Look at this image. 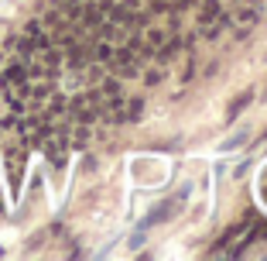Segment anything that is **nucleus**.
Here are the masks:
<instances>
[{"label": "nucleus", "mask_w": 267, "mask_h": 261, "mask_svg": "<svg viewBox=\"0 0 267 261\" xmlns=\"http://www.w3.org/2000/svg\"><path fill=\"white\" fill-rule=\"evenodd\" d=\"M192 3H196V0H178V3H175V7H178V10H182V7H192Z\"/></svg>", "instance_id": "obj_11"}, {"label": "nucleus", "mask_w": 267, "mask_h": 261, "mask_svg": "<svg viewBox=\"0 0 267 261\" xmlns=\"http://www.w3.org/2000/svg\"><path fill=\"white\" fill-rule=\"evenodd\" d=\"M140 107H144V103H140V100H134V103H131V117H134V121H137V117H140Z\"/></svg>", "instance_id": "obj_10"}, {"label": "nucleus", "mask_w": 267, "mask_h": 261, "mask_svg": "<svg viewBox=\"0 0 267 261\" xmlns=\"http://www.w3.org/2000/svg\"><path fill=\"white\" fill-rule=\"evenodd\" d=\"M219 14V3L216 0H202V7H199V24H212V17Z\"/></svg>", "instance_id": "obj_3"}, {"label": "nucleus", "mask_w": 267, "mask_h": 261, "mask_svg": "<svg viewBox=\"0 0 267 261\" xmlns=\"http://www.w3.org/2000/svg\"><path fill=\"white\" fill-rule=\"evenodd\" d=\"M247 223H250V220H240V223H236V227H230V230H226V234H223V237H219V244H216V248H212V251H223V248H226V244H230V241H233V237H240V230H243V227H247Z\"/></svg>", "instance_id": "obj_4"}, {"label": "nucleus", "mask_w": 267, "mask_h": 261, "mask_svg": "<svg viewBox=\"0 0 267 261\" xmlns=\"http://www.w3.org/2000/svg\"><path fill=\"white\" fill-rule=\"evenodd\" d=\"M250 100H254V89H243V93H240V96H236V100L230 103V110H226V117H230V121H233V117H240V114H243V110L250 107Z\"/></svg>", "instance_id": "obj_1"}, {"label": "nucleus", "mask_w": 267, "mask_h": 261, "mask_svg": "<svg viewBox=\"0 0 267 261\" xmlns=\"http://www.w3.org/2000/svg\"><path fill=\"white\" fill-rule=\"evenodd\" d=\"M236 21H240L243 28H250V24L257 21V7H247V3H240V10H236Z\"/></svg>", "instance_id": "obj_5"}, {"label": "nucleus", "mask_w": 267, "mask_h": 261, "mask_svg": "<svg viewBox=\"0 0 267 261\" xmlns=\"http://www.w3.org/2000/svg\"><path fill=\"white\" fill-rule=\"evenodd\" d=\"M144 83H147V86H158V83H161V72H158V69H151V72L144 76Z\"/></svg>", "instance_id": "obj_7"}, {"label": "nucleus", "mask_w": 267, "mask_h": 261, "mask_svg": "<svg viewBox=\"0 0 267 261\" xmlns=\"http://www.w3.org/2000/svg\"><path fill=\"white\" fill-rule=\"evenodd\" d=\"M124 7H127V10H137V0H124Z\"/></svg>", "instance_id": "obj_12"}, {"label": "nucleus", "mask_w": 267, "mask_h": 261, "mask_svg": "<svg viewBox=\"0 0 267 261\" xmlns=\"http://www.w3.org/2000/svg\"><path fill=\"white\" fill-rule=\"evenodd\" d=\"M103 93H110V96H117V93H120V83H117V79H106V86H103Z\"/></svg>", "instance_id": "obj_8"}, {"label": "nucleus", "mask_w": 267, "mask_h": 261, "mask_svg": "<svg viewBox=\"0 0 267 261\" xmlns=\"http://www.w3.org/2000/svg\"><path fill=\"white\" fill-rule=\"evenodd\" d=\"M96 59H100V62H110V59H113V48H110L106 42H103V45H96Z\"/></svg>", "instance_id": "obj_6"}, {"label": "nucleus", "mask_w": 267, "mask_h": 261, "mask_svg": "<svg viewBox=\"0 0 267 261\" xmlns=\"http://www.w3.org/2000/svg\"><path fill=\"white\" fill-rule=\"evenodd\" d=\"M185 45H182V38H171V42H161V52H158V59L161 62H168V59H175L178 52H182Z\"/></svg>", "instance_id": "obj_2"}, {"label": "nucleus", "mask_w": 267, "mask_h": 261, "mask_svg": "<svg viewBox=\"0 0 267 261\" xmlns=\"http://www.w3.org/2000/svg\"><path fill=\"white\" fill-rule=\"evenodd\" d=\"M147 42H151V45H161L165 35H161V31H147Z\"/></svg>", "instance_id": "obj_9"}, {"label": "nucleus", "mask_w": 267, "mask_h": 261, "mask_svg": "<svg viewBox=\"0 0 267 261\" xmlns=\"http://www.w3.org/2000/svg\"><path fill=\"white\" fill-rule=\"evenodd\" d=\"M68 3H82V0H68Z\"/></svg>", "instance_id": "obj_13"}]
</instances>
